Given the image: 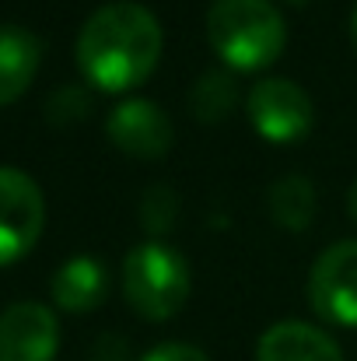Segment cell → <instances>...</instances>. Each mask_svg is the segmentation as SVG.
Masks as SVG:
<instances>
[{"label":"cell","instance_id":"6da1fadb","mask_svg":"<svg viewBox=\"0 0 357 361\" xmlns=\"http://www.w3.org/2000/svg\"><path fill=\"white\" fill-rule=\"evenodd\" d=\"M161 49H165V32L158 18L133 0L99 7L81 25L74 46L84 81L109 95L140 88L154 74Z\"/></svg>","mask_w":357,"mask_h":361},{"label":"cell","instance_id":"7a4b0ae2","mask_svg":"<svg viewBox=\"0 0 357 361\" xmlns=\"http://www.w3.org/2000/svg\"><path fill=\"white\" fill-rule=\"evenodd\" d=\"M207 39L232 71H263L284 53L287 28L270 0H214Z\"/></svg>","mask_w":357,"mask_h":361},{"label":"cell","instance_id":"3957f363","mask_svg":"<svg viewBox=\"0 0 357 361\" xmlns=\"http://www.w3.org/2000/svg\"><path fill=\"white\" fill-rule=\"evenodd\" d=\"M193 291V270L168 242H140L123 259V295L130 309L151 323H165L182 312Z\"/></svg>","mask_w":357,"mask_h":361},{"label":"cell","instance_id":"277c9868","mask_svg":"<svg viewBox=\"0 0 357 361\" xmlns=\"http://www.w3.org/2000/svg\"><path fill=\"white\" fill-rule=\"evenodd\" d=\"M46 225V200L39 183L11 165H0V267L32 252Z\"/></svg>","mask_w":357,"mask_h":361},{"label":"cell","instance_id":"5b68a950","mask_svg":"<svg viewBox=\"0 0 357 361\" xmlns=\"http://www.w3.org/2000/svg\"><path fill=\"white\" fill-rule=\"evenodd\" d=\"M308 305L319 319L357 326V239L322 249L308 274Z\"/></svg>","mask_w":357,"mask_h":361},{"label":"cell","instance_id":"8992f818","mask_svg":"<svg viewBox=\"0 0 357 361\" xmlns=\"http://www.w3.org/2000/svg\"><path fill=\"white\" fill-rule=\"evenodd\" d=\"M312 99L287 78H266L249 92V123L270 144H294L312 130Z\"/></svg>","mask_w":357,"mask_h":361},{"label":"cell","instance_id":"52a82bcc","mask_svg":"<svg viewBox=\"0 0 357 361\" xmlns=\"http://www.w3.org/2000/svg\"><path fill=\"white\" fill-rule=\"evenodd\" d=\"M106 133L123 154L130 158H144V161H158L172 151L175 140V126L168 120V113L147 99H126L106 120Z\"/></svg>","mask_w":357,"mask_h":361},{"label":"cell","instance_id":"ba28073f","mask_svg":"<svg viewBox=\"0 0 357 361\" xmlns=\"http://www.w3.org/2000/svg\"><path fill=\"white\" fill-rule=\"evenodd\" d=\"M60 323L39 302H14L0 312V361H53Z\"/></svg>","mask_w":357,"mask_h":361},{"label":"cell","instance_id":"9c48e42d","mask_svg":"<svg viewBox=\"0 0 357 361\" xmlns=\"http://www.w3.org/2000/svg\"><path fill=\"white\" fill-rule=\"evenodd\" d=\"M256 361H344V351L326 330L301 319H284L259 337Z\"/></svg>","mask_w":357,"mask_h":361},{"label":"cell","instance_id":"30bf717a","mask_svg":"<svg viewBox=\"0 0 357 361\" xmlns=\"http://www.w3.org/2000/svg\"><path fill=\"white\" fill-rule=\"evenodd\" d=\"M49 295L63 312H92L109 295V270L99 256H70L49 281Z\"/></svg>","mask_w":357,"mask_h":361},{"label":"cell","instance_id":"8fae6325","mask_svg":"<svg viewBox=\"0 0 357 361\" xmlns=\"http://www.w3.org/2000/svg\"><path fill=\"white\" fill-rule=\"evenodd\" d=\"M42 42L21 25H0V106L18 102L35 81Z\"/></svg>","mask_w":357,"mask_h":361},{"label":"cell","instance_id":"7c38bea8","mask_svg":"<svg viewBox=\"0 0 357 361\" xmlns=\"http://www.w3.org/2000/svg\"><path fill=\"white\" fill-rule=\"evenodd\" d=\"M270 214L284 232H305L315 218V186L308 176H284L270 186Z\"/></svg>","mask_w":357,"mask_h":361},{"label":"cell","instance_id":"4fadbf2b","mask_svg":"<svg viewBox=\"0 0 357 361\" xmlns=\"http://www.w3.org/2000/svg\"><path fill=\"white\" fill-rule=\"evenodd\" d=\"M238 106V81L232 71L225 67H214V71H203L189 92V109L193 116L207 126L214 123H225L232 116V109Z\"/></svg>","mask_w":357,"mask_h":361},{"label":"cell","instance_id":"5bb4252c","mask_svg":"<svg viewBox=\"0 0 357 361\" xmlns=\"http://www.w3.org/2000/svg\"><path fill=\"white\" fill-rule=\"evenodd\" d=\"M179 221V193L165 183H154L140 197V225L147 235H168Z\"/></svg>","mask_w":357,"mask_h":361},{"label":"cell","instance_id":"9a60e30c","mask_svg":"<svg viewBox=\"0 0 357 361\" xmlns=\"http://www.w3.org/2000/svg\"><path fill=\"white\" fill-rule=\"evenodd\" d=\"M92 113V92L84 85H63L49 95L46 102V116L53 126H70V123H81Z\"/></svg>","mask_w":357,"mask_h":361},{"label":"cell","instance_id":"2e32d148","mask_svg":"<svg viewBox=\"0 0 357 361\" xmlns=\"http://www.w3.org/2000/svg\"><path fill=\"white\" fill-rule=\"evenodd\" d=\"M140 361H211V358H207V351H200V348H193V344H179V341H172V344H158V348H151Z\"/></svg>","mask_w":357,"mask_h":361},{"label":"cell","instance_id":"e0dca14e","mask_svg":"<svg viewBox=\"0 0 357 361\" xmlns=\"http://www.w3.org/2000/svg\"><path fill=\"white\" fill-rule=\"evenodd\" d=\"M347 211H351V218H354V225H357V179H354V186H351V193H347Z\"/></svg>","mask_w":357,"mask_h":361},{"label":"cell","instance_id":"ac0fdd59","mask_svg":"<svg viewBox=\"0 0 357 361\" xmlns=\"http://www.w3.org/2000/svg\"><path fill=\"white\" fill-rule=\"evenodd\" d=\"M351 42H354V49H357V4H354V14H351Z\"/></svg>","mask_w":357,"mask_h":361}]
</instances>
